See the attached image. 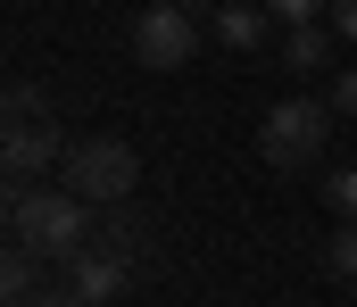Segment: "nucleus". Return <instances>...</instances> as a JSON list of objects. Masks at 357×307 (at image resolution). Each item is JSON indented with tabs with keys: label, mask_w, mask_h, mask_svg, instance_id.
Wrapping results in <instances>:
<instances>
[{
	"label": "nucleus",
	"mask_w": 357,
	"mask_h": 307,
	"mask_svg": "<svg viewBox=\"0 0 357 307\" xmlns=\"http://www.w3.org/2000/svg\"><path fill=\"white\" fill-rule=\"evenodd\" d=\"M324 141H333V100H307V92L274 100V108H266V125H258V158H266L274 175L316 166V158H324Z\"/></svg>",
	"instance_id": "obj_2"
},
{
	"label": "nucleus",
	"mask_w": 357,
	"mask_h": 307,
	"mask_svg": "<svg viewBox=\"0 0 357 307\" xmlns=\"http://www.w3.org/2000/svg\"><path fill=\"white\" fill-rule=\"evenodd\" d=\"M25 116H42V92L33 84H8V125H25Z\"/></svg>",
	"instance_id": "obj_14"
},
{
	"label": "nucleus",
	"mask_w": 357,
	"mask_h": 307,
	"mask_svg": "<svg viewBox=\"0 0 357 307\" xmlns=\"http://www.w3.org/2000/svg\"><path fill=\"white\" fill-rule=\"evenodd\" d=\"M67 133L50 125V116H25V125H8V141H0V175H8V191H33L50 166H67Z\"/></svg>",
	"instance_id": "obj_5"
},
{
	"label": "nucleus",
	"mask_w": 357,
	"mask_h": 307,
	"mask_svg": "<svg viewBox=\"0 0 357 307\" xmlns=\"http://www.w3.org/2000/svg\"><path fill=\"white\" fill-rule=\"evenodd\" d=\"M133 58L142 67H158V75H175V67H191V50H199V25H191V8L183 0H158V8H142L133 17Z\"/></svg>",
	"instance_id": "obj_4"
},
{
	"label": "nucleus",
	"mask_w": 357,
	"mask_h": 307,
	"mask_svg": "<svg viewBox=\"0 0 357 307\" xmlns=\"http://www.w3.org/2000/svg\"><path fill=\"white\" fill-rule=\"evenodd\" d=\"M91 233H100V224H91V200L67 191V183H59V191H8V241H25L42 266H67Z\"/></svg>",
	"instance_id": "obj_1"
},
{
	"label": "nucleus",
	"mask_w": 357,
	"mask_h": 307,
	"mask_svg": "<svg viewBox=\"0 0 357 307\" xmlns=\"http://www.w3.org/2000/svg\"><path fill=\"white\" fill-rule=\"evenodd\" d=\"M324 207H333L341 224L357 216V166H333V175H324Z\"/></svg>",
	"instance_id": "obj_11"
},
{
	"label": "nucleus",
	"mask_w": 357,
	"mask_h": 307,
	"mask_svg": "<svg viewBox=\"0 0 357 307\" xmlns=\"http://www.w3.org/2000/svg\"><path fill=\"white\" fill-rule=\"evenodd\" d=\"M59 183L67 191H84L91 207H116V200H133V183H142V158L125 150V141H75L67 150V166H59Z\"/></svg>",
	"instance_id": "obj_3"
},
{
	"label": "nucleus",
	"mask_w": 357,
	"mask_h": 307,
	"mask_svg": "<svg viewBox=\"0 0 357 307\" xmlns=\"http://www.w3.org/2000/svg\"><path fill=\"white\" fill-rule=\"evenodd\" d=\"M183 8H225V0H183Z\"/></svg>",
	"instance_id": "obj_16"
},
{
	"label": "nucleus",
	"mask_w": 357,
	"mask_h": 307,
	"mask_svg": "<svg viewBox=\"0 0 357 307\" xmlns=\"http://www.w3.org/2000/svg\"><path fill=\"white\" fill-rule=\"evenodd\" d=\"M266 8H274V25H307V17H324L333 0H266Z\"/></svg>",
	"instance_id": "obj_12"
},
{
	"label": "nucleus",
	"mask_w": 357,
	"mask_h": 307,
	"mask_svg": "<svg viewBox=\"0 0 357 307\" xmlns=\"http://www.w3.org/2000/svg\"><path fill=\"white\" fill-rule=\"evenodd\" d=\"M266 25H274V8H266V0H225L208 33H216L225 50H266Z\"/></svg>",
	"instance_id": "obj_7"
},
{
	"label": "nucleus",
	"mask_w": 357,
	"mask_h": 307,
	"mask_svg": "<svg viewBox=\"0 0 357 307\" xmlns=\"http://www.w3.org/2000/svg\"><path fill=\"white\" fill-rule=\"evenodd\" d=\"M324 100H333V116H357V67L333 75V92H324Z\"/></svg>",
	"instance_id": "obj_13"
},
{
	"label": "nucleus",
	"mask_w": 357,
	"mask_h": 307,
	"mask_svg": "<svg viewBox=\"0 0 357 307\" xmlns=\"http://www.w3.org/2000/svg\"><path fill=\"white\" fill-rule=\"evenodd\" d=\"M324 17H333V33H341V42H357V0H333Z\"/></svg>",
	"instance_id": "obj_15"
},
{
	"label": "nucleus",
	"mask_w": 357,
	"mask_h": 307,
	"mask_svg": "<svg viewBox=\"0 0 357 307\" xmlns=\"http://www.w3.org/2000/svg\"><path fill=\"white\" fill-rule=\"evenodd\" d=\"M324 274H333L341 291H357V216L333 224V241H324Z\"/></svg>",
	"instance_id": "obj_10"
},
{
	"label": "nucleus",
	"mask_w": 357,
	"mask_h": 307,
	"mask_svg": "<svg viewBox=\"0 0 357 307\" xmlns=\"http://www.w3.org/2000/svg\"><path fill=\"white\" fill-rule=\"evenodd\" d=\"M0 291H8V307H33V291H42V258H33L25 241H8V258H0Z\"/></svg>",
	"instance_id": "obj_9"
},
{
	"label": "nucleus",
	"mask_w": 357,
	"mask_h": 307,
	"mask_svg": "<svg viewBox=\"0 0 357 307\" xmlns=\"http://www.w3.org/2000/svg\"><path fill=\"white\" fill-rule=\"evenodd\" d=\"M125 266H133V249H116V241H84L67 266H59V291L75 307H108L125 291Z\"/></svg>",
	"instance_id": "obj_6"
},
{
	"label": "nucleus",
	"mask_w": 357,
	"mask_h": 307,
	"mask_svg": "<svg viewBox=\"0 0 357 307\" xmlns=\"http://www.w3.org/2000/svg\"><path fill=\"white\" fill-rule=\"evenodd\" d=\"M333 42H341V33H333V17H307V25H291V33H282V58H291L299 75H324V67H333Z\"/></svg>",
	"instance_id": "obj_8"
}]
</instances>
